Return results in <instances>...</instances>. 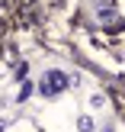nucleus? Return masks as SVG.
<instances>
[{"instance_id": "nucleus-2", "label": "nucleus", "mask_w": 125, "mask_h": 132, "mask_svg": "<svg viewBox=\"0 0 125 132\" xmlns=\"http://www.w3.org/2000/svg\"><path fill=\"white\" fill-rule=\"evenodd\" d=\"M77 129L80 132H93V119H90V116H80V119H77Z\"/></svg>"}, {"instance_id": "nucleus-1", "label": "nucleus", "mask_w": 125, "mask_h": 132, "mask_svg": "<svg viewBox=\"0 0 125 132\" xmlns=\"http://www.w3.org/2000/svg\"><path fill=\"white\" fill-rule=\"evenodd\" d=\"M64 87H68V74L64 71H45L42 84H39V94L42 97H58Z\"/></svg>"}]
</instances>
